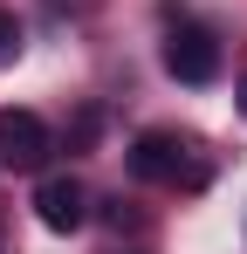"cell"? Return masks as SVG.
<instances>
[{"label": "cell", "mask_w": 247, "mask_h": 254, "mask_svg": "<svg viewBox=\"0 0 247 254\" xmlns=\"http://www.w3.org/2000/svg\"><path fill=\"white\" fill-rule=\"evenodd\" d=\"M165 69L179 76V83H213L220 76V42L206 35V28H192V21H179L172 35H165Z\"/></svg>", "instance_id": "1"}, {"label": "cell", "mask_w": 247, "mask_h": 254, "mask_svg": "<svg viewBox=\"0 0 247 254\" xmlns=\"http://www.w3.org/2000/svg\"><path fill=\"white\" fill-rule=\"evenodd\" d=\"M130 172H137V179H151V186H179V179H185V186H199V179H206L199 165H185V144H179V137H165V130H144V137L130 144Z\"/></svg>", "instance_id": "2"}, {"label": "cell", "mask_w": 247, "mask_h": 254, "mask_svg": "<svg viewBox=\"0 0 247 254\" xmlns=\"http://www.w3.org/2000/svg\"><path fill=\"white\" fill-rule=\"evenodd\" d=\"M48 151H55V137H48V124H41L35 110H0V165L35 172Z\"/></svg>", "instance_id": "3"}, {"label": "cell", "mask_w": 247, "mask_h": 254, "mask_svg": "<svg viewBox=\"0 0 247 254\" xmlns=\"http://www.w3.org/2000/svg\"><path fill=\"white\" fill-rule=\"evenodd\" d=\"M35 213H41L48 234H76L82 213H89V192H82L69 172H55V179H41V186H35Z\"/></svg>", "instance_id": "4"}, {"label": "cell", "mask_w": 247, "mask_h": 254, "mask_svg": "<svg viewBox=\"0 0 247 254\" xmlns=\"http://www.w3.org/2000/svg\"><path fill=\"white\" fill-rule=\"evenodd\" d=\"M14 55H21V21H14V14L0 7V69H7Z\"/></svg>", "instance_id": "5"}, {"label": "cell", "mask_w": 247, "mask_h": 254, "mask_svg": "<svg viewBox=\"0 0 247 254\" xmlns=\"http://www.w3.org/2000/svg\"><path fill=\"white\" fill-rule=\"evenodd\" d=\"M241 117H247V83H241Z\"/></svg>", "instance_id": "6"}]
</instances>
